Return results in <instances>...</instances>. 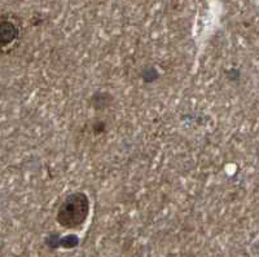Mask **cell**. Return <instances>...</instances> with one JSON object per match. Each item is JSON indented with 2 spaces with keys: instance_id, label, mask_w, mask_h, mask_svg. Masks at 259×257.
Returning a JSON list of instances; mask_svg holds the SVG:
<instances>
[{
  "instance_id": "1",
  "label": "cell",
  "mask_w": 259,
  "mask_h": 257,
  "mask_svg": "<svg viewBox=\"0 0 259 257\" xmlns=\"http://www.w3.org/2000/svg\"><path fill=\"white\" fill-rule=\"evenodd\" d=\"M90 214V199L84 193L69 194L57 210V222L65 229H78Z\"/></svg>"
},
{
  "instance_id": "2",
  "label": "cell",
  "mask_w": 259,
  "mask_h": 257,
  "mask_svg": "<svg viewBox=\"0 0 259 257\" xmlns=\"http://www.w3.org/2000/svg\"><path fill=\"white\" fill-rule=\"evenodd\" d=\"M21 35L20 24L11 16L0 17V55L8 53L17 44Z\"/></svg>"
}]
</instances>
